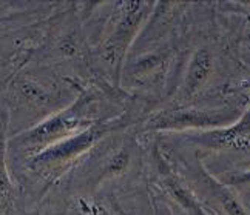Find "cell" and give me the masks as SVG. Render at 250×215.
I'll return each mask as SVG.
<instances>
[{
    "instance_id": "1",
    "label": "cell",
    "mask_w": 250,
    "mask_h": 215,
    "mask_svg": "<svg viewBox=\"0 0 250 215\" xmlns=\"http://www.w3.org/2000/svg\"><path fill=\"white\" fill-rule=\"evenodd\" d=\"M105 132V128H101V126H91L90 129H86L85 132L74 135L71 139H66L62 143H59L56 148L46 149V152H42L41 155H37L36 161L39 163H57V161H65L74 155L81 154L82 151H85L90 146L102 137V134Z\"/></svg>"
},
{
    "instance_id": "2",
    "label": "cell",
    "mask_w": 250,
    "mask_h": 215,
    "mask_svg": "<svg viewBox=\"0 0 250 215\" xmlns=\"http://www.w3.org/2000/svg\"><path fill=\"white\" fill-rule=\"evenodd\" d=\"M79 120L76 114H65L61 117H54L50 122L39 126L36 131L30 132L25 140L30 144H45L56 139H61L65 134H68L74 129H78Z\"/></svg>"
},
{
    "instance_id": "3",
    "label": "cell",
    "mask_w": 250,
    "mask_h": 215,
    "mask_svg": "<svg viewBox=\"0 0 250 215\" xmlns=\"http://www.w3.org/2000/svg\"><path fill=\"white\" fill-rule=\"evenodd\" d=\"M210 71V55L206 51H198L191 60V65L187 72L186 92L193 94L198 88L204 83Z\"/></svg>"
},
{
    "instance_id": "4",
    "label": "cell",
    "mask_w": 250,
    "mask_h": 215,
    "mask_svg": "<svg viewBox=\"0 0 250 215\" xmlns=\"http://www.w3.org/2000/svg\"><path fill=\"white\" fill-rule=\"evenodd\" d=\"M219 120L215 114H204V112H175L170 117H164L159 125L162 126H195V125H215Z\"/></svg>"
},
{
    "instance_id": "5",
    "label": "cell",
    "mask_w": 250,
    "mask_h": 215,
    "mask_svg": "<svg viewBox=\"0 0 250 215\" xmlns=\"http://www.w3.org/2000/svg\"><path fill=\"white\" fill-rule=\"evenodd\" d=\"M166 186L168 188V191L173 194V197H175L176 200H179L184 206H187V208H191V209H196V204H195V201L190 198V195H188V192L187 191H184L182 189L179 184L173 180V179H167L166 180Z\"/></svg>"
},
{
    "instance_id": "6",
    "label": "cell",
    "mask_w": 250,
    "mask_h": 215,
    "mask_svg": "<svg viewBox=\"0 0 250 215\" xmlns=\"http://www.w3.org/2000/svg\"><path fill=\"white\" fill-rule=\"evenodd\" d=\"M221 201H223L224 204V208L229 214H232V215H246L244 209L241 208V204H239L235 198H233V195L232 194H229L226 191H223V194H221Z\"/></svg>"
},
{
    "instance_id": "7",
    "label": "cell",
    "mask_w": 250,
    "mask_h": 215,
    "mask_svg": "<svg viewBox=\"0 0 250 215\" xmlns=\"http://www.w3.org/2000/svg\"><path fill=\"white\" fill-rule=\"evenodd\" d=\"M127 161H128L127 154H118L116 157H114V159L110 161V166H108L110 172H113V174L121 172V171L125 168V166H127Z\"/></svg>"
},
{
    "instance_id": "8",
    "label": "cell",
    "mask_w": 250,
    "mask_h": 215,
    "mask_svg": "<svg viewBox=\"0 0 250 215\" xmlns=\"http://www.w3.org/2000/svg\"><path fill=\"white\" fill-rule=\"evenodd\" d=\"M238 181H250V172L249 174H246L244 177H241V179H238Z\"/></svg>"
}]
</instances>
